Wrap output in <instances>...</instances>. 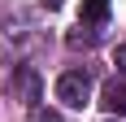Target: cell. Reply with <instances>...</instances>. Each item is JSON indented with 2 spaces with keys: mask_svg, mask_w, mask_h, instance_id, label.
Listing matches in <instances>:
<instances>
[{
  "mask_svg": "<svg viewBox=\"0 0 126 122\" xmlns=\"http://www.w3.org/2000/svg\"><path fill=\"white\" fill-rule=\"evenodd\" d=\"M57 100L70 105V109H83L91 100V74L87 70H65L61 79H57Z\"/></svg>",
  "mask_w": 126,
  "mask_h": 122,
  "instance_id": "obj_1",
  "label": "cell"
},
{
  "mask_svg": "<svg viewBox=\"0 0 126 122\" xmlns=\"http://www.w3.org/2000/svg\"><path fill=\"white\" fill-rule=\"evenodd\" d=\"M9 92L22 100V105H35V100H39V74L31 70V65H22V70L9 79Z\"/></svg>",
  "mask_w": 126,
  "mask_h": 122,
  "instance_id": "obj_2",
  "label": "cell"
},
{
  "mask_svg": "<svg viewBox=\"0 0 126 122\" xmlns=\"http://www.w3.org/2000/svg\"><path fill=\"white\" fill-rule=\"evenodd\" d=\"M100 105H104L109 113H122V118H126V83H117V79H113V83H104Z\"/></svg>",
  "mask_w": 126,
  "mask_h": 122,
  "instance_id": "obj_3",
  "label": "cell"
},
{
  "mask_svg": "<svg viewBox=\"0 0 126 122\" xmlns=\"http://www.w3.org/2000/svg\"><path fill=\"white\" fill-rule=\"evenodd\" d=\"M104 18H109V0H83V13H78V22H87V26H100Z\"/></svg>",
  "mask_w": 126,
  "mask_h": 122,
  "instance_id": "obj_4",
  "label": "cell"
},
{
  "mask_svg": "<svg viewBox=\"0 0 126 122\" xmlns=\"http://www.w3.org/2000/svg\"><path fill=\"white\" fill-rule=\"evenodd\" d=\"M113 61H117V70L126 74V44H122V48H117V57H113Z\"/></svg>",
  "mask_w": 126,
  "mask_h": 122,
  "instance_id": "obj_5",
  "label": "cell"
},
{
  "mask_svg": "<svg viewBox=\"0 0 126 122\" xmlns=\"http://www.w3.org/2000/svg\"><path fill=\"white\" fill-rule=\"evenodd\" d=\"M39 4H44V9H61L65 0H39Z\"/></svg>",
  "mask_w": 126,
  "mask_h": 122,
  "instance_id": "obj_6",
  "label": "cell"
},
{
  "mask_svg": "<svg viewBox=\"0 0 126 122\" xmlns=\"http://www.w3.org/2000/svg\"><path fill=\"white\" fill-rule=\"evenodd\" d=\"M39 122H61V118H57V113H39Z\"/></svg>",
  "mask_w": 126,
  "mask_h": 122,
  "instance_id": "obj_7",
  "label": "cell"
}]
</instances>
